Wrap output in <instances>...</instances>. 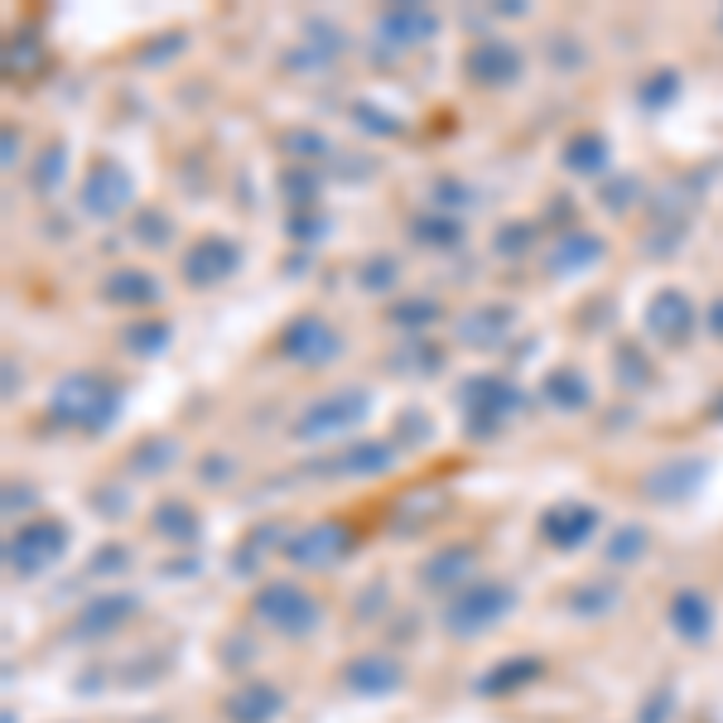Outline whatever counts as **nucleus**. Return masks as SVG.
<instances>
[{"label":"nucleus","instance_id":"f257e3e1","mask_svg":"<svg viewBox=\"0 0 723 723\" xmlns=\"http://www.w3.org/2000/svg\"><path fill=\"white\" fill-rule=\"evenodd\" d=\"M53 535H63V531H58V526H29V531L20 535V541H14V559H20L24 570H34L39 559L58 555L63 545H39V541H53Z\"/></svg>","mask_w":723,"mask_h":723},{"label":"nucleus","instance_id":"f03ea898","mask_svg":"<svg viewBox=\"0 0 723 723\" xmlns=\"http://www.w3.org/2000/svg\"><path fill=\"white\" fill-rule=\"evenodd\" d=\"M512 63H516L512 49H483V53L473 58V68H477V72H487V78H497V68H512Z\"/></svg>","mask_w":723,"mask_h":723}]
</instances>
